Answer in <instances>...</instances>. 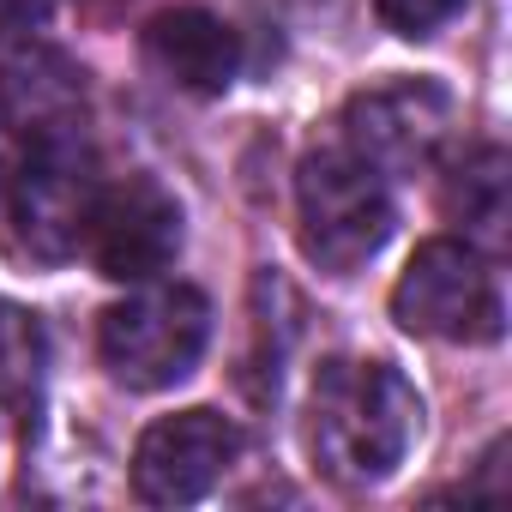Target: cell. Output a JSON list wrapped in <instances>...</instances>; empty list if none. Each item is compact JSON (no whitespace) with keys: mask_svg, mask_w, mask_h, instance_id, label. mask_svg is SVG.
Segmentation results:
<instances>
[{"mask_svg":"<svg viewBox=\"0 0 512 512\" xmlns=\"http://www.w3.org/2000/svg\"><path fill=\"white\" fill-rule=\"evenodd\" d=\"M85 253L109 284H151L181 253V205L163 181L127 175L97 193L85 223Z\"/></svg>","mask_w":512,"mask_h":512,"instance_id":"52a82bcc","label":"cell"},{"mask_svg":"<svg viewBox=\"0 0 512 512\" xmlns=\"http://www.w3.org/2000/svg\"><path fill=\"white\" fill-rule=\"evenodd\" d=\"M49 398V332L31 308L0 302V410L37 428Z\"/></svg>","mask_w":512,"mask_h":512,"instance_id":"7c38bea8","label":"cell"},{"mask_svg":"<svg viewBox=\"0 0 512 512\" xmlns=\"http://www.w3.org/2000/svg\"><path fill=\"white\" fill-rule=\"evenodd\" d=\"M0 127L19 139H79L91 133L85 67L31 37H0Z\"/></svg>","mask_w":512,"mask_h":512,"instance_id":"9c48e42d","label":"cell"},{"mask_svg":"<svg viewBox=\"0 0 512 512\" xmlns=\"http://www.w3.org/2000/svg\"><path fill=\"white\" fill-rule=\"evenodd\" d=\"M296 217H302V253L332 272L350 278L362 272L374 253L392 241L398 229V205H392V181L374 175L356 151H344L338 139L302 157L296 175Z\"/></svg>","mask_w":512,"mask_h":512,"instance_id":"3957f363","label":"cell"},{"mask_svg":"<svg viewBox=\"0 0 512 512\" xmlns=\"http://www.w3.org/2000/svg\"><path fill=\"white\" fill-rule=\"evenodd\" d=\"M392 320L440 344H494L506 332L500 272L476 241H422L392 290Z\"/></svg>","mask_w":512,"mask_h":512,"instance_id":"5b68a950","label":"cell"},{"mask_svg":"<svg viewBox=\"0 0 512 512\" xmlns=\"http://www.w3.org/2000/svg\"><path fill=\"white\" fill-rule=\"evenodd\" d=\"M211 344V302L193 284H145L115 302L97 326L103 368L127 392H169L181 386Z\"/></svg>","mask_w":512,"mask_h":512,"instance_id":"277c9868","label":"cell"},{"mask_svg":"<svg viewBox=\"0 0 512 512\" xmlns=\"http://www.w3.org/2000/svg\"><path fill=\"white\" fill-rule=\"evenodd\" d=\"M61 0H0V37H31L37 25H49V13Z\"/></svg>","mask_w":512,"mask_h":512,"instance_id":"5bb4252c","label":"cell"},{"mask_svg":"<svg viewBox=\"0 0 512 512\" xmlns=\"http://www.w3.org/2000/svg\"><path fill=\"white\" fill-rule=\"evenodd\" d=\"M440 211L464 229V241L500 247L506 217H512V163H506V151L500 145H470L464 157H452L446 181H440Z\"/></svg>","mask_w":512,"mask_h":512,"instance_id":"8fae6325","label":"cell"},{"mask_svg":"<svg viewBox=\"0 0 512 512\" xmlns=\"http://www.w3.org/2000/svg\"><path fill=\"white\" fill-rule=\"evenodd\" d=\"M380 7V19H386V31H398V37H410V43H422V37H434L440 25H452L470 0H374Z\"/></svg>","mask_w":512,"mask_h":512,"instance_id":"4fadbf2b","label":"cell"},{"mask_svg":"<svg viewBox=\"0 0 512 512\" xmlns=\"http://www.w3.org/2000/svg\"><path fill=\"white\" fill-rule=\"evenodd\" d=\"M422 434V398L392 362L332 356L308 392V452L338 488L386 482Z\"/></svg>","mask_w":512,"mask_h":512,"instance_id":"6da1fadb","label":"cell"},{"mask_svg":"<svg viewBox=\"0 0 512 512\" xmlns=\"http://www.w3.org/2000/svg\"><path fill=\"white\" fill-rule=\"evenodd\" d=\"M338 127H344L338 145L356 151L374 175L410 181L440 157L452 133V91L434 79H386V85L356 91Z\"/></svg>","mask_w":512,"mask_h":512,"instance_id":"8992f818","label":"cell"},{"mask_svg":"<svg viewBox=\"0 0 512 512\" xmlns=\"http://www.w3.org/2000/svg\"><path fill=\"white\" fill-rule=\"evenodd\" d=\"M235 458H241V428L229 416L205 404L157 416L133 446V494L145 506H193L223 482Z\"/></svg>","mask_w":512,"mask_h":512,"instance_id":"ba28073f","label":"cell"},{"mask_svg":"<svg viewBox=\"0 0 512 512\" xmlns=\"http://www.w3.org/2000/svg\"><path fill=\"white\" fill-rule=\"evenodd\" d=\"M139 49H145V67L187 97H223L241 73V37L205 7L157 13L139 31Z\"/></svg>","mask_w":512,"mask_h":512,"instance_id":"30bf717a","label":"cell"},{"mask_svg":"<svg viewBox=\"0 0 512 512\" xmlns=\"http://www.w3.org/2000/svg\"><path fill=\"white\" fill-rule=\"evenodd\" d=\"M103 193L97 145L79 139H19L0 127V247L37 266H61L85 247L91 205Z\"/></svg>","mask_w":512,"mask_h":512,"instance_id":"7a4b0ae2","label":"cell"}]
</instances>
